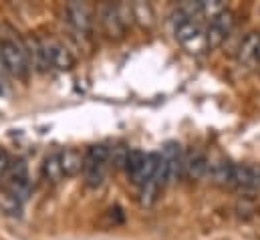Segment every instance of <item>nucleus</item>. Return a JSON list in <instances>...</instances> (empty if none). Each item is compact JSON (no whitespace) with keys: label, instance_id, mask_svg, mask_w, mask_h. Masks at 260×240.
Masks as SVG:
<instances>
[{"label":"nucleus","instance_id":"obj_1","mask_svg":"<svg viewBox=\"0 0 260 240\" xmlns=\"http://www.w3.org/2000/svg\"><path fill=\"white\" fill-rule=\"evenodd\" d=\"M0 57H2L8 77L20 79V81L28 77L30 67H28L26 51L22 45V37H16V33L6 24H2L0 28Z\"/></svg>","mask_w":260,"mask_h":240},{"label":"nucleus","instance_id":"obj_2","mask_svg":"<svg viewBox=\"0 0 260 240\" xmlns=\"http://www.w3.org/2000/svg\"><path fill=\"white\" fill-rule=\"evenodd\" d=\"M172 24H174L176 41L180 45H184L190 53H202V51L208 49L206 47V37H204V31H202L200 22L190 18L188 14H184L180 8L172 16Z\"/></svg>","mask_w":260,"mask_h":240},{"label":"nucleus","instance_id":"obj_3","mask_svg":"<svg viewBox=\"0 0 260 240\" xmlns=\"http://www.w3.org/2000/svg\"><path fill=\"white\" fill-rule=\"evenodd\" d=\"M109 147L111 145L107 143H97L83 154V176L89 188H99L105 180L109 166Z\"/></svg>","mask_w":260,"mask_h":240},{"label":"nucleus","instance_id":"obj_4","mask_svg":"<svg viewBox=\"0 0 260 240\" xmlns=\"http://www.w3.org/2000/svg\"><path fill=\"white\" fill-rule=\"evenodd\" d=\"M127 14L131 16V8L129 6H123V4H103L99 8V22H101V28L103 33L109 37V39H123L125 33H127V22H131L127 18Z\"/></svg>","mask_w":260,"mask_h":240},{"label":"nucleus","instance_id":"obj_5","mask_svg":"<svg viewBox=\"0 0 260 240\" xmlns=\"http://www.w3.org/2000/svg\"><path fill=\"white\" fill-rule=\"evenodd\" d=\"M182 164H184V154L178 143H168L161 154H159V186L168 188L174 186L176 182L182 178Z\"/></svg>","mask_w":260,"mask_h":240},{"label":"nucleus","instance_id":"obj_6","mask_svg":"<svg viewBox=\"0 0 260 240\" xmlns=\"http://www.w3.org/2000/svg\"><path fill=\"white\" fill-rule=\"evenodd\" d=\"M234 22H236V18H234V12H232L230 8H224V10H220L216 16H212L208 28L204 31L206 47H208V49H218V47L226 41V37L232 33Z\"/></svg>","mask_w":260,"mask_h":240},{"label":"nucleus","instance_id":"obj_7","mask_svg":"<svg viewBox=\"0 0 260 240\" xmlns=\"http://www.w3.org/2000/svg\"><path fill=\"white\" fill-rule=\"evenodd\" d=\"M43 43H45V49H47V59L51 69L55 71H71L75 67V55L73 51L67 47L65 43H61L59 39L55 37H43Z\"/></svg>","mask_w":260,"mask_h":240},{"label":"nucleus","instance_id":"obj_8","mask_svg":"<svg viewBox=\"0 0 260 240\" xmlns=\"http://www.w3.org/2000/svg\"><path fill=\"white\" fill-rule=\"evenodd\" d=\"M22 45H24V51H26V59H28L30 71L41 73V75L51 71L43 37H39V35H26V37H22Z\"/></svg>","mask_w":260,"mask_h":240},{"label":"nucleus","instance_id":"obj_9","mask_svg":"<svg viewBox=\"0 0 260 240\" xmlns=\"http://www.w3.org/2000/svg\"><path fill=\"white\" fill-rule=\"evenodd\" d=\"M65 18L69 26L79 35H89L93 28V10L85 2H69L65 6Z\"/></svg>","mask_w":260,"mask_h":240},{"label":"nucleus","instance_id":"obj_10","mask_svg":"<svg viewBox=\"0 0 260 240\" xmlns=\"http://www.w3.org/2000/svg\"><path fill=\"white\" fill-rule=\"evenodd\" d=\"M208 158L200 152H190L184 156V164H182V178L188 182H200L206 178L208 174Z\"/></svg>","mask_w":260,"mask_h":240},{"label":"nucleus","instance_id":"obj_11","mask_svg":"<svg viewBox=\"0 0 260 240\" xmlns=\"http://www.w3.org/2000/svg\"><path fill=\"white\" fill-rule=\"evenodd\" d=\"M230 188L236 190H256L260 188V172L246 164H234Z\"/></svg>","mask_w":260,"mask_h":240},{"label":"nucleus","instance_id":"obj_12","mask_svg":"<svg viewBox=\"0 0 260 240\" xmlns=\"http://www.w3.org/2000/svg\"><path fill=\"white\" fill-rule=\"evenodd\" d=\"M59 160H61V170L65 178H75L77 174L83 172V154L77 147L59 149Z\"/></svg>","mask_w":260,"mask_h":240},{"label":"nucleus","instance_id":"obj_13","mask_svg":"<svg viewBox=\"0 0 260 240\" xmlns=\"http://www.w3.org/2000/svg\"><path fill=\"white\" fill-rule=\"evenodd\" d=\"M232 170H234V164H230L228 160H218V162L208 164V174H206V178H208L210 184H214V186L226 188V186H230V182H232Z\"/></svg>","mask_w":260,"mask_h":240},{"label":"nucleus","instance_id":"obj_14","mask_svg":"<svg viewBox=\"0 0 260 240\" xmlns=\"http://www.w3.org/2000/svg\"><path fill=\"white\" fill-rule=\"evenodd\" d=\"M258 45H260V33L258 31H250V33L240 41V47H238V53H236L238 63H242V65L256 63Z\"/></svg>","mask_w":260,"mask_h":240},{"label":"nucleus","instance_id":"obj_15","mask_svg":"<svg viewBox=\"0 0 260 240\" xmlns=\"http://www.w3.org/2000/svg\"><path fill=\"white\" fill-rule=\"evenodd\" d=\"M41 176L47 184H59L63 180V170H61V160H59V152H51L41 166Z\"/></svg>","mask_w":260,"mask_h":240},{"label":"nucleus","instance_id":"obj_16","mask_svg":"<svg viewBox=\"0 0 260 240\" xmlns=\"http://www.w3.org/2000/svg\"><path fill=\"white\" fill-rule=\"evenodd\" d=\"M129 8H131V20H135L141 28H151L153 26L155 14H153L151 4H147V2H135V4H129Z\"/></svg>","mask_w":260,"mask_h":240},{"label":"nucleus","instance_id":"obj_17","mask_svg":"<svg viewBox=\"0 0 260 240\" xmlns=\"http://www.w3.org/2000/svg\"><path fill=\"white\" fill-rule=\"evenodd\" d=\"M143 164H145V154L141 149H131L129 158H127V164H125V174L135 186L141 180V172H143Z\"/></svg>","mask_w":260,"mask_h":240},{"label":"nucleus","instance_id":"obj_18","mask_svg":"<svg viewBox=\"0 0 260 240\" xmlns=\"http://www.w3.org/2000/svg\"><path fill=\"white\" fill-rule=\"evenodd\" d=\"M139 188V194H137V200L141 204V208H151L157 200V194H159V182L157 180H149V182H143Z\"/></svg>","mask_w":260,"mask_h":240},{"label":"nucleus","instance_id":"obj_19","mask_svg":"<svg viewBox=\"0 0 260 240\" xmlns=\"http://www.w3.org/2000/svg\"><path fill=\"white\" fill-rule=\"evenodd\" d=\"M129 147L125 143H117L109 147V166H113L115 170H123L129 158Z\"/></svg>","mask_w":260,"mask_h":240},{"label":"nucleus","instance_id":"obj_20","mask_svg":"<svg viewBox=\"0 0 260 240\" xmlns=\"http://www.w3.org/2000/svg\"><path fill=\"white\" fill-rule=\"evenodd\" d=\"M10 166H12V158L8 152L0 149V182H6L8 174H10Z\"/></svg>","mask_w":260,"mask_h":240},{"label":"nucleus","instance_id":"obj_21","mask_svg":"<svg viewBox=\"0 0 260 240\" xmlns=\"http://www.w3.org/2000/svg\"><path fill=\"white\" fill-rule=\"evenodd\" d=\"M6 93H8V73H6L2 57H0V97H4Z\"/></svg>","mask_w":260,"mask_h":240},{"label":"nucleus","instance_id":"obj_22","mask_svg":"<svg viewBox=\"0 0 260 240\" xmlns=\"http://www.w3.org/2000/svg\"><path fill=\"white\" fill-rule=\"evenodd\" d=\"M256 63H260V45H258V51H256Z\"/></svg>","mask_w":260,"mask_h":240},{"label":"nucleus","instance_id":"obj_23","mask_svg":"<svg viewBox=\"0 0 260 240\" xmlns=\"http://www.w3.org/2000/svg\"><path fill=\"white\" fill-rule=\"evenodd\" d=\"M258 172H260V170H258Z\"/></svg>","mask_w":260,"mask_h":240}]
</instances>
